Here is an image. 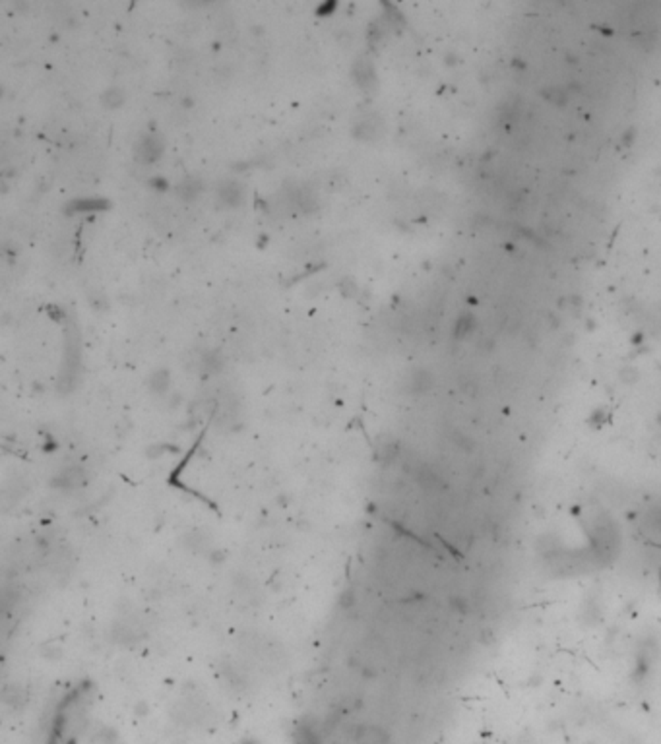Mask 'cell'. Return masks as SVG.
<instances>
[{
    "instance_id": "8",
    "label": "cell",
    "mask_w": 661,
    "mask_h": 744,
    "mask_svg": "<svg viewBox=\"0 0 661 744\" xmlns=\"http://www.w3.org/2000/svg\"><path fill=\"white\" fill-rule=\"evenodd\" d=\"M167 384H169V374H167L165 370H157V372L154 374V386H157L155 390H157V392H161V390L167 388Z\"/></svg>"
},
{
    "instance_id": "5",
    "label": "cell",
    "mask_w": 661,
    "mask_h": 744,
    "mask_svg": "<svg viewBox=\"0 0 661 744\" xmlns=\"http://www.w3.org/2000/svg\"><path fill=\"white\" fill-rule=\"evenodd\" d=\"M200 190H202V182L196 179H184L177 187V194L182 198V200H186V202H191V200H194V198L198 196L200 194Z\"/></svg>"
},
{
    "instance_id": "1",
    "label": "cell",
    "mask_w": 661,
    "mask_h": 744,
    "mask_svg": "<svg viewBox=\"0 0 661 744\" xmlns=\"http://www.w3.org/2000/svg\"><path fill=\"white\" fill-rule=\"evenodd\" d=\"M134 153H136V159L140 163H155L164 153V142H161L159 136L155 134L142 136L138 140L136 148H134Z\"/></svg>"
},
{
    "instance_id": "7",
    "label": "cell",
    "mask_w": 661,
    "mask_h": 744,
    "mask_svg": "<svg viewBox=\"0 0 661 744\" xmlns=\"http://www.w3.org/2000/svg\"><path fill=\"white\" fill-rule=\"evenodd\" d=\"M107 204H103L101 200H78L74 204V209L76 212H82V209H103Z\"/></svg>"
},
{
    "instance_id": "3",
    "label": "cell",
    "mask_w": 661,
    "mask_h": 744,
    "mask_svg": "<svg viewBox=\"0 0 661 744\" xmlns=\"http://www.w3.org/2000/svg\"><path fill=\"white\" fill-rule=\"evenodd\" d=\"M351 76H353L355 84L365 90V88H371L372 81H374V68L369 61L359 58V61H355L353 68H351Z\"/></svg>"
},
{
    "instance_id": "6",
    "label": "cell",
    "mask_w": 661,
    "mask_h": 744,
    "mask_svg": "<svg viewBox=\"0 0 661 744\" xmlns=\"http://www.w3.org/2000/svg\"><path fill=\"white\" fill-rule=\"evenodd\" d=\"M101 101H103V105L107 109H118L125 103V91L118 90V88H111V90L103 93Z\"/></svg>"
},
{
    "instance_id": "2",
    "label": "cell",
    "mask_w": 661,
    "mask_h": 744,
    "mask_svg": "<svg viewBox=\"0 0 661 744\" xmlns=\"http://www.w3.org/2000/svg\"><path fill=\"white\" fill-rule=\"evenodd\" d=\"M218 198L219 202L227 207H237L243 198H245V190L241 187V182L237 180H225L218 187Z\"/></svg>"
},
{
    "instance_id": "4",
    "label": "cell",
    "mask_w": 661,
    "mask_h": 744,
    "mask_svg": "<svg viewBox=\"0 0 661 744\" xmlns=\"http://www.w3.org/2000/svg\"><path fill=\"white\" fill-rule=\"evenodd\" d=\"M376 128H379V125L372 120V118H363V120H359L357 125H355L353 128V134L355 138H359V140H363V142H367V140H372V138H376Z\"/></svg>"
}]
</instances>
